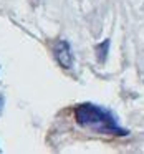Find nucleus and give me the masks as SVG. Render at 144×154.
Returning a JSON list of instances; mask_svg holds the SVG:
<instances>
[{
  "label": "nucleus",
  "mask_w": 144,
  "mask_h": 154,
  "mask_svg": "<svg viewBox=\"0 0 144 154\" xmlns=\"http://www.w3.org/2000/svg\"><path fill=\"white\" fill-rule=\"evenodd\" d=\"M75 119L80 126L88 128L100 134H109V136H126L127 129H124L118 118L109 109L98 106L93 103H83L75 109Z\"/></svg>",
  "instance_id": "1"
},
{
  "label": "nucleus",
  "mask_w": 144,
  "mask_h": 154,
  "mask_svg": "<svg viewBox=\"0 0 144 154\" xmlns=\"http://www.w3.org/2000/svg\"><path fill=\"white\" fill-rule=\"evenodd\" d=\"M53 53H55V58L57 61L60 63V66H63L65 70H70L73 66V61H75V57H73V51H71V47L66 40H60L55 43L53 47Z\"/></svg>",
  "instance_id": "2"
},
{
  "label": "nucleus",
  "mask_w": 144,
  "mask_h": 154,
  "mask_svg": "<svg viewBox=\"0 0 144 154\" xmlns=\"http://www.w3.org/2000/svg\"><path fill=\"white\" fill-rule=\"evenodd\" d=\"M109 45H111L109 40H104L103 43L96 45V55H98V61H100V63H104V61H106L108 51H109Z\"/></svg>",
  "instance_id": "3"
},
{
  "label": "nucleus",
  "mask_w": 144,
  "mask_h": 154,
  "mask_svg": "<svg viewBox=\"0 0 144 154\" xmlns=\"http://www.w3.org/2000/svg\"><path fill=\"white\" fill-rule=\"evenodd\" d=\"M2 108H4V96H0V111H2Z\"/></svg>",
  "instance_id": "4"
}]
</instances>
